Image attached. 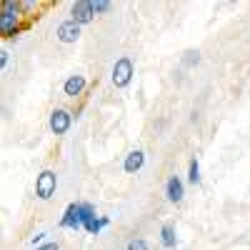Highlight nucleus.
I'll list each match as a JSON object with an SVG mask.
<instances>
[{
	"mask_svg": "<svg viewBox=\"0 0 250 250\" xmlns=\"http://www.w3.org/2000/svg\"><path fill=\"white\" fill-rule=\"evenodd\" d=\"M203 175H200V163L198 158H190V163H188V183L190 185H200Z\"/></svg>",
	"mask_w": 250,
	"mask_h": 250,
	"instance_id": "13",
	"label": "nucleus"
},
{
	"mask_svg": "<svg viewBox=\"0 0 250 250\" xmlns=\"http://www.w3.org/2000/svg\"><path fill=\"white\" fill-rule=\"evenodd\" d=\"M165 198H168L170 203H183V198H185V183L178 178V175H170L168 178V183H165Z\"/></svg>",
	"mask_w": 250,
	"mask_h": 250,
	"instance_id": "9",
	"label": "nucleus"
},
{
	"mask_svg": "<svg viewBox=\"0 0 250 250\" xmlns=\"http://www.w3.org/2000/svg\"><path fill=\"white\" fill-rule=\"evenodd\" d=\"M80 35H83V25H78L75 20H62V23L55 28V38L60 40V43H65V45H70V43H78L80 40Z\"/></svg>",
	"mask_w": 250,
	"mask_h": 250,
	"instance_id": "6",
	"label": "nucleus"
},
{
	"mask_svg": "<svg viewBox=\"0 0 250 250\" xmlns=\"http://www.w3.org/2000/svg\"><path fill=\"white\" fill-rule=\"evenodd\" d=\"M100 215H95V208L90 203H80V220H83V230L90 233V228L98 223Z\"/></svg>",
	"mask_w": 250,
	"mask_h": 250,
	"instance_id": "12",
	"label": "nucleus"
},
{
	"mask_svg": "<svg viewBox=\"0 0 250 250\" xmlns=\"http://www.w3.org/2000/svg\"><path fill=\"white\" fill-rule=\"evenodd\" d=\"M35 250H60V245H58L55 240H48V243H43V245H38Z\"/></svg>",
	"mask_w": 250,
	"mask_h": 250,
	"instance_id": "18",
	"label": "nucleus"
},
{
	"mask_svg": "<svg viewBox=\"0 0 250 250\" xmlns=\"http://www.w3.org/2000/svg\"><path fill=\"white\" fill-rule=\"evenodd\" d=\"M25 28H28V23L23 20V15L0 10V35H3L5 40H13V38H18V35L23 33Z\"/></svg>",
	"mask_w": 250,
	"mask_h": 250,
	"instance_id": "2",
	"label": "nucleus"
},
{
	"mask_svg": "<svg viewBox=\"0 0 250 250\" xmlns=\"http://www.w3.org/2000/svg\"><path fill=\"white\" fill-rule=\"evenodd\" d=\"M135 75V65H133V58L130 55H123L113 62V70H110V83L115 88H128L133 83Z\"/></svg>",
	"mask_w": 250,
	"mask_h": 250,
	"instance_id": "1",
	"label": "nucleus"
},
{
	"mask_svg": "<svg viewBox=\"0 0 250 250\" xmlns=\"http://www.w3.org/2000/svg\"><path fill=\"white\" fill-rule=\"evenodd\" d=\"M45 238H48V233H38V235H33V245L38 248V245H43V243H48Z\"/></svg>",
	"mask_w": 250,
	"mask_h": 250,
	"instance_id": "20",
	"label": "nucleus"
},
{
	"mask_svg": "<svg viewBox=\"0 0 250 250\" xmlns=\"http://www.w3.org/2000/svg\"><path fill=\"white\" fill-rule=\"evenodd\" d=\"M70 20H75L78 25H88L95 20V8L93 0H75L70 5Z\"/></svg>",
	"mask_w": 250,
	"mask_h": 250,
	"instance_id": "5",
	"label": "nucleus"
},
{
	"mask_svg": "<svg viewBox=\"0 0 250 250\" xmlns=\"http://www.w3.org/2000/svg\"><path fill=\"white\" fill-rule=\"evenodd\" d=\"M125 250H150V243L143 240V238H133V240H128Z\"/></svg>",
	"mask_w": 250,
	"mask_h": 250,
	"instance_id": "15",
	"label": "nucleus"
},
{
	"mask_svg": "<svg viewBox=\"0 0 250 250\" xmlns=\"http://www.w3.org/2000/svg\"><path fill=\"white\" fill-rule=\"evenodd\" d=\"M85 88H88V78L85 75H68L65 78V83H62V95L65 98H80L83 93H85Z\"/></svg>",
	"mask_w": 250,
	"mask_h": 250,
	"instance_id": "7",
	"label": "nucleus"
},
{
	"mask_svg": "<svg viewBox=\"0 0 250 250\" xmlns=\"http://www.w3.org/2000/svg\"><path fill=\"white\" fill-rule=\"evenodd\" d=\"M198 62H200V50L198 48H190V50L183 53V65L185 68H195Z\"/></svg>",
	"mask_w": 250,
	"mask_h": 250,
	"instance_id": "14",
	"label": "nucleus"
},
{
	"mask_svg": "<svg viewBox=\"0 0 250 250\" xmlns=\"http://www.w3.org/2000/svg\"><path fill=\"white\" fill-rule=\"evenodd\" d=\"M62 230H83V220H80V203H70L62 213L60 223H58Z\"/></svg>",
	"mask_w": 250,
	"mask_h": 250,
	"instance_id": "8",
	"label": "nucleus"
},
{
	"mask_svg": "<svg viewBox=\"0 0 250 250\" xmlns=\"http://www.w3.org/2000/svg\"><path fill=\"white\" fill-rule=\"evenodd\" d=\"M143 165H145V153L143 150H130L128 155H125V160H123V170L128 175H133V173L143 170Z\"/></svg>",
	"mask_w": 250,
	"mask_h": 250,
	"instance_id": "10",
	"label": "nucleus"
},
{
	"mask_svg": "<svg viewBox=\"0 0 250 250\" xmlns=\"http://www.w3.org/2000/svg\"><path fill=\"white\" fill-rule=\"evenodd\" d=\"M93 8H95V15H103L110 10V0H93Z\"/></svg>",
	"mask_w": 250,
	"mask_h": 250,
	"instance_id": "16",
	"label": "nucleus"
},
{
	"mask_svg": "<svg viewBox=\"0 0 250 250\" xmlns=\"http://www.w3.org/2000/svg\"><path fill=\"white\" fill-rule=\"evenodd\" d=\"M58 190V175L55 170H40L38 178H35V198L38 200H50Z\"/></svg>",
	"mask_w": 250,
	"mask_h": 250,
	"instance_id": "3",
	"label": "nucleus"
},
{
	"mask_svg": "<svg viewBox=\"0 0 250 250\" xmlns=\"http://www.w3.org/2000/svg\"><path fill=\"white\" fill-rule=\"evenodd\" d=\"M35 8H38L35 0H20V13H23V18H25V15H30Z\"/></svg>",
	"mask_w": 250,
	"mask_h": 250,
	"instance_id": "17",
	"label": "nucleus"
},
{
	"mask_svg": "<svg viewBox=\"0 0 250 250\" xmlns=\"http://www.w3.org/2000/svg\"><path fill=\"white\" fill-rule=\"evenodd\" d=\"M48 125H50V133L53 135H65L73 125V110H65V108H55L48 118Z\"/></svg>",
	"mask_w": 250,
	"mask_h": 250,
	"instance_id": "4",
	"label": "nucleus"
},
{
	"mask_svg": "<svg viewBox=\"0 0 250 250\" xmlns=\"http://www.w3.org/2000/svg\"><path fill=\"white\" fill-rule=\"evenodd\" d=\"M160 245L165 250H175L178 248V233H175L173 223H163V228H160Z\"/></svg>",
	"mask_w": 250,
	"mask_h": 250,
	"instance_id": "11",
	"label": "nucleus"
},
{
	"mask_svg": "<svg viewBox=\"0 0 250 250\" xmlns=\"http://www.w3.org/2000/svg\"><path fill=\"white\" fill-rule=\"evenodd\" d=\"M8 62H10V53L8 50H0V68H8Z\"/></svg>",
	"mask_w": 250,
	"mask_h": 250,
	"instance_id": "19",
	"label": "nucleus"
}]
</instances>
